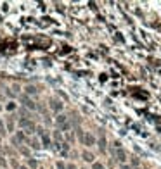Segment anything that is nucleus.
<instances>
[{
	"mask_svg": "<svg viewBox=\"0 0 161 169\" xmlns=\"http://www.w3.org/2000/svg\"><path fill=\"white\" fill-rule=\"evenodd\" d=\"M38 135H40V143H42L43 148H50L52 142H50V133L43 128H38Z\"/></svg>",
	"mask_w": 161,
	"mask_h": 169,
	"instance_id": "1",
	"label": "nucleus"
},
{
	"mask_svg": "<svg viewBox=\"0 0 161 169\" xmlns=\"http://www.w3.org/2000/svg\"><path fill=\"white\" fill-rule=\"evenodd\" d=\"M116 157H118L120 162H125V160H127V153H125L121 148H118V150H116Z\"/></svg>",
	"mask_w": 161,
	"mask_h": 169,
	"instance_id": "8",
	"label": "nucleus"
},
{
	"mask_svg": "<svg viewBox=\"0 0 161 169\" xmlns=\"http://www.w3.org/2000/svg\"><path fill=\"white\" fill-rule=\"evenodd\" d=\"M92 169H104V166H102L101 162H94L92 164Z\"/></svg>",
	"mask_w": 161,
	"mask_h": 169,
	"instance_id": "15",
	"label": "nucleus"
},
{
	"mask_svg": "<svg viewBox=\"0 0 161 169\" xmlns=\"http://www.w3.org/2000/svg\"><path fill=\"white\" fill-rule=\"evenodd\" d=\"M0 133H2V135L5 133V126H4V122H2V119H0Z\"/></svg>",
	"mask_w": 161,
	"mask_h": 169,
	"instance_id": "17",
	"label": "nucleus"
},
{
	"mask_svg": "<svg viewBox=\"0 0 161 169\" xmlns=\"http://www.w3.org/2000/svg\"><path fill=\"white\" fill-rule=\"evenodd\" d=\"M23 105L26 107V109H30V111H37V105H35V102L30 98V97H23Z\"/></svg>",
	"mask_w": 161,
	"mask_h": 169,
	"instance_id": "5",
	"label": "nucleus"
},
{
	"mask_svg": "<svg viewBox=\"0 0 161 169\" xmlns=\"http://www.w3.org/2000/svg\"><path fill=\"white\" fill-rule=\"evenodd\" d=\"M99 148H101L102 152L106 150V138H104V136H102L101 140H99Z\"/></svg>",
	"mask_w": 161,
	"mask_h": 169,
	"instance_id": "11",
	"label": "nucleus"
},
{
	"mask_svg": "<svg viewBox=\"0 0 161 169\" xmlns=\"http://www.w3.org/2000/svg\"><path fill=\"white\" fill-rule=\"evenodd\" d=\"M121 169H132L130 166H121Z\"/></svg>",
	"mask_w": 161,
	"mask_h": 169,
	"instance_id": "19",
	"label": "nucleus"
},
{
	"mask_svg": "<svg viewBox=\"0 0 161 169\" xmlns=\"http://www.w3.org/2000/svg\"><path fill=\"white\" fill-rule=\"evenodd\" d=\"M19 169H28V167H24V166H21V167H19Z\"/></svg>",
	"mask_w": 161,
	"mask_h": 169,
	"instance_id": "20",
	"label": "nucleus"
},
{
	"mask_svg": "<svg viewBox=\"0 0 161 169\" xmlns=\"http://www.w3.org/2000/svg\"><path fill=\"white\" fill-rule=\"evenodd\" d=\"M81 145H87V147H94L95 145V136L92 133H83V138H81Z\"/></svg>",
	"mask_w": 161,
	"mask_h": 169,
	"instance_id": "3",
	"label": "nucleus"
},
{
	"mask_svg": "<svg viewBox=\"0 0 161 169\" xmlns=\"http://www.w3.org/2000/svg\"><path fill=\"white\" fill-rule=\"evenodd\" d=\"M30 145H31V148H40L42 147V143L38 142V140H30Z\"/></svg>",
	"mask_w": 161,
	"mask_h": 169,
	"instance_id": "10",
	"label": "nucleus"
},
{
	"mask_svg": "<svg viewBox=\"0 0 161 169\" xmlns=\"http://www.w3.org/2000/svg\"><path fill=\"white\" fill-rule=\"evenodd\" d=\"M24 90H26V93H28V95H35V93H37V90H35V86H26Z\"/></svg>",
	"mask_w": 161,
	"mask_h": 169,
	"instance_id": "12",
	"label": "nucleus"
},
{
	"mask_svg": "<svg viewBox=\"0 0 161 169\" xmlns=\"http://www.w3.org/2000/svg\"><path fill=\"white\" fill-rule=\"evenodd\" d=\"M81 157H83V160H85V162H92V164L95 162V157H94V155H92L90 152H87V150H85L83 153H81Z\"/></svg>",
	"mask_w": 161,
	"mask_h": 169,
	"instance_id": "7",
	"label": "nucleus"
},
{
	"mask_svg": "<svg viewBox=\"0 0 161 169\" xmlns=\"http://www.w3.org/2000/svg\"><path fill=\"white\" fill-rule=\"evenodd\" d=\"M11 142L14 143L16 147H21V143H23V142H26V133H24V131H17L16 135H14V136L11 138Z\"/></svg>",
	"mask_w": 161,
	"mask_h": 169,
	"instance_id": "2",
	"label": "nucleus"
},
{
	"mask_svg": "<svg viewBox=\"0 0 161 169\" xmlns=\"http://www.w3.org/2000/svg\"><path fill=\"white\" fill-rule=\"evenodd\" d=\"M0 166H2V169L7 167V162H5V159H4V157H0Z\"/></svg>",
	"mask_w": 161,
	"mask_h": 169,
	"instance_id": "16",
	"label": "nucleus"
},
{
	"mask_svg": "<svg viewBox=\"0 0 161 169\" xmlns=\"http://www.w3.org/2000/svg\"><path fill=\"white\" fill-rule=\"evenodd\" d=\"M21 126L24 128V131L28 129V133H33V131H35V124H33L31 119H23V121H21Z\"/></svg>",
	"mask_w": 161,
	"mask_h": 169,
	"instance_id": "4",
	"label": "nucleus"
},
{
	"mask_svg": "<svg viewBox=\"0 0 161 169\" xmlns=\"http://www.w3.org/2000/svg\"><path fill=\"white\" fill-rule=\"evenodd\" d=\"M26 162H28V166H30L31 169H37V167H38V162H37V160H35L33 157H30V159L26 160Z\"/></svg>",
	"mask_w": 161,
	"mask_h": 169,
	"instance_id": "9",
	"label": "nucleus"
},
{
	"mask_svg": "<svg viewBox=\"0 0 161 169\" xmlns=\"http://www.w3.org/2000/svg\"><path fill=\"white\" fill-rule=\"evenodd\" d=\"M50 109H52L54 112H61L63 111V104L57 100H50Z\"/></svg>",
	"mask_w": 161,
	"mask_h": 169,
	"instance_id": "6",
	"label": "nucleus"
},
{
	"mask_svg": "<svg viewBox=\"0 0 161 169\" xmlns=\"http://www.w3.org/2000/svg\"><path fill=\"white\" fill-rule=\"evenodd\" d=\"M55 167L57 169H66V162L64 160H57V162H55Z\"/></svg>",
	"mask_w": 161,
	"mask_h": 169,
	"instance_id": "13",
	"label": "nucleus"
},
{
	"mask_svg": "<svg viewBox=\"0 0 161 169\" xmlns=\"http://www.w3.org/2000/svg\"><path fill=\"white\" fill-rule=\"evenodd\" d=\"M7 109L9 111H16V104L14 102H7Z\"/></svg>",
	"mask_w": 161,
	"mask_h": 169,
	"instance_id": "14",
	"label": "nucleus"
},
{
	"mask_svg": "<svg viewBox=\"0 0 161 169\" xmlns=\"http://www.w3.org/2000/svg\"><path fill=\"white\" fill-rule=\"evenodd\" d=\"M66 169H76L75 164H66Z\"/></svg>",
	"mask_w": 161,
	"mask_h": 169,
	"instance_id": "18",
	"label": "nucleus"
}]
</instances>
